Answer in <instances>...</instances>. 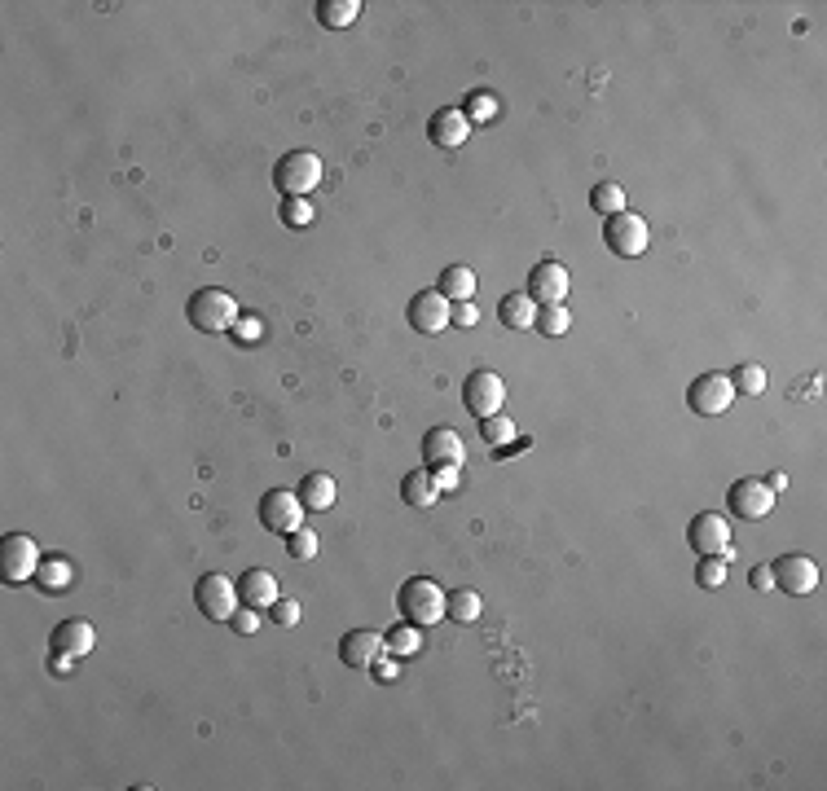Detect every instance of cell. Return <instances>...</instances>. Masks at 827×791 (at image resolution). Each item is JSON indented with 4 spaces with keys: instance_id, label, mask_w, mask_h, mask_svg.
<instances>
[{
    "instance_id": "6da1fadb",
    "label": "cell",
    "mask_w": 827,
    "mask_h": 791,
    "mask_svg": "<svg viewBox=\"0 0 827 791\" xmlns=\"http://www.w3.org/2000/svg\"><path fill=\"white\" fill-rule=\"evenodd\" d=\"M445 603H449V594L432 581V576H410V581L401 585V594H396V611L418 629L440 625V620H445Z\"/></svg>"
},
{
    "instance_id": "7a4b0ae2",
    "label": "cell",
    "mask_w": 827,
    "mask_h": 791,
    "mask_svg": "<svg viewBox=\"0 0 827 791\" xmlns=\"http://www.w3.org/2000/svg\"><path fill=\"white\" fill-rule=\"evenodd\" d=\"M185 317H190L194 330L203 334H225L238 326V299L229 291H220V286H203V291L190 295V304H185Z\"/></svg>"
},
{
    "instance_id": "3957f363",
    "label": "cell",
    "mask_w": 827,
    "mask_h": 791,
    "mask_svg": "<svg viewBox=\"0 0 827 791\" xmlns=\"http://www.w3.org/2000/svg\"><path fill=\"white\" fill-rule=\"evenodd\" d=\"M326 167L313 150H286L278 163H273V185L282 189V198H308L317 185H322Z\"/></svg>"
},
{
    "instance_id": "277c9868",
    "label": "cell",
    "mask_w": 827,
    "mask_h": 791,
    "mask_svg": "<svg viewBox=\"0 0 827 791\" xmlns=\"http://www.w3.org/2000/svg\"><path fill=\"white\" fill-rule=\"evenodd\" d=\"M40 559H44L40 545H36V537H27V532H9V537L0 541V576H5V585L36 581Z\"/></svg>"
},
{
    "instance_id": "5b68a950",
    "label": "cell",
    "mask_w": 827,
    "mask_h": 791,
    "mask_svg": "<svg viewBox=\"0 0 827 791\" xmlns=\"http://www.w3.org/2000/svg\"><path fill=\"white\" fill-rule=\"evenodd\" d=\"M603 242H608L612 255H621V260H634V255L647 251V242H652V229H647V220L638 216V211H616V216L603 220Z\"/></svg>"
},
{
    "instance_id": "8992f818",
    "label": "cell",
    "mask_w": 827,
    "mask_h": 791,
    "mask_svg": "<svg viewBox=\"0 0 827 791\" xmlns=\"http://www.w3.org/2000/svg\"><path fill=\"white\" fill-rule=\"evenodd\" d=\"M462 405H467L471 418H489V414H502L506 405V383L498 370H471L467 383H462Z\"/></svg>"
},
{
    "instance_id": "52a82bcc",
    "label": "cell",
    "mask_w": 827,
    "mask_h": 791,
    "mask_svg": "<svg viewBox=\"0 0 827 791\" xmlns=\"http://www.w3.org/2000/svg\"><path fill=\"white\" fill-rule=\"evenodd\" d=\"M304 501L291 488H273V493L260 497V523L273 532V537H291L295 528H304Z\"/></svg>"
},
{
    "instance_id": "ba28073f",
    "label": "cell",
    "mask_w": 827,
    "mask_h": 791,
    "mask_svg": "<svg viewBox=\"0 0 827 791\" xmlns=\"http://www.w3.org/2000/svg\"><path fill=\"white\" fill-rule=\"evenodd\" d=\"M726 501H731L735 519L757 523V519H766L770 510H775V488H770L766 479H757V475H744V479H735V484L726 488Z\"/></svg>"
},
{
    "instance_id": "9c48e42d",
    "label": "cell",
    "mask_w": 827,
    "mask_h": 791,
    "mask_svg": "<svg viewBox=\"0 0 827 791\" xmlns=\"http://www.w3.org/2000/svg\"><path fill=\"white\" fill-rule=\"evenodd\" d=\"M770 576H775V585L792 598H806L819 589V563H814L810 554H779V559L770 563Z\"/></svg>"
},
{
    "instance_id": "30bf717a",
    "label": "cell",
    "mask_w": 827,
    "mask_h": 791,
    "mask_svg": "<svg viewBox=\"0 0 827 791\" xmlns=\"http://www.w3.org/2000/svg\"><path fill=\"white\" fill-rule=\"evenodd\" d=\"M731 400H735V387H731V374H700L696 383L687 387V405L696 409L700 418H718L731 409Z\"/></svg>"
},
{
    "instance_id": "8fae6325",
    "label": "cell",
    "mask_w": 827,
    "mask_h": 791,
    "mask_svg": "<svg viewBox=\"0 0 827 791\" xmlns=\"http://www.w3.org/2000/svg\"><path fill=\"white\" fill-rule=\"evenodd\" d=\"M687 541L696 554H722V559H735V545H731V523L718 510H704V515L691 519Z\"/></svg>"
},
{
    "instance_id": "7c38bea8",
    "label": "cell",
    "mask_w": 827,
    "mask_h": 791,
    "mask_svg": "<svg viewBox=\"0 0 827 791\" xmlns=\"http://www.w3.org/2000/svg\"><path fill=\"white\" fill-rule=\"evenodd\" d=\"M194 603L203 607L207 620H229V616H234V611L242 607V603H238V585L229 581L225 572H207L203 581L194 585Z\"/></svg>"
},
{
    "instance_id": "4fadbf2b",
    "label": "cell",
    "mask_w": 827,
    "mask_h": 791,
    "mask_svg": "<svg viewBox=\"0 0 827 791\" xmlns=\"http://www.w3.org/2000/svg\"><path fill=\"white\" fill-rule=\"evenodd\" d=\"M568 286H572V277H568L564 264H559V260H537L533 273H528V282H524V291L533 295L537 308H550V304H564Z\"/></svg>"
},
{
    "instance_id": "5bb4252c",
    "label": "cell",
    "mask_w": 827,
    "mask_h": 791,
    "mask_svg": "<svg viewBox=\"0 0 827 791\" xmlns=\"http://www.w3.org/2000/svg\"><path fill=\"white\" fill-rule=\"evenodd\" d=\"M467 462V440L454 427H432L423 436V466L427 471H445V466H462Z\"/></svg>"
},
{
    "instance_id": "9a60e30c",
    "label": "cell",
    "mask_w": 827,
    "mask_h": 791,
    "mask_svg": "<svg viewBox=\"0 0 827 791\" xmlns=\"http://www.w3.org/2000/svg\"><path fill=\"white\" fill-rule=\"evenodd\" d=\"M410 326L418 334H440L454 326V304H449L440 291H418L410 299Z\"/></svg>"
},
{
    "instance_id": "2e32d148",
    "label": "cell",
    "mask_w": 827,
    "mask_h": 791,
    "mask_svg": "<svg viewBox=\"0 0 827 791\" xmlns=\"http://www.w3.org/2000/svg\"><path fill=\"white\" fill-rule=\"evenodd\" d=\"M427 137H432L436 150H462L467 146V137H471V119L462 115L458 106H445V110H436V115L427 119Z\"/></svg>"
},
{
    "instance_id": "e0dca14e",
    "label": "cell",
    "mask_w": 827,
    "mask_h": 791,
    "mask_svg": "<svg viewBox=\"0 0 827 791\" xmlns=\"http://www.w3.org/2000/svg\"><path fill=\"white\" fill-rule=\"evenodd\" d=\"M383 655H388V646H383V633H374V629H352V633H344V642H339V660L348 668H370V664H379Z\"/></svg>"
},
{
    "instance_id": "ac0fdd59",
    "label": "cell",
    "mask_w": 827,
    "mask_h": 791,
    "mask_svg": "<svg viewBox=\"0 0 827 791\" xmlns=\"http://www.w3.org/2000/svg\"><path fill=\"white\" fill-rule=\"evenodd\" d=\"M238 603L242 607H256V611H269L278 603V576L269 567H251V572L238 576Z\"/></svg>"
},
{
    "instance_id": "d6986e66",
    "label": "cell",
    "mask_w": 827,
    "mask_h": 791,
    "mask_svg": "<svg viewBox=\"0 0 827 791\" xmlns=\"http://www.w3.org/2000/svg\"><path fill=\"white\" fill-rule=\"evenodd\" d=\"M53 651H66V655H88L97 642V629L88 625V620H62V625H53L49 633Z\"/></svg>"
},
{
    "instance_id": "ffe728a7",
    "label": "cell",
    "mask_w": 827,
    "mask_h": 791,
    "mask_svg": "<svg viewBox=\"0 0 827 791\" xmlns=\"http://www.w3.org/2000/svg\"><path fill=\"white\" fill-rule=\"evenodd\" d=\"M31 585H36L40 594L58 598V594H66V589L75 585V563L62 559V554H49V559H40V572H36V581H31Z\"/></svg>"
},
{
    "instance_id": "44dd1931",
    "label": "cell",
    "mask_w": 827,
    "mask_h": 791,
    "mask_svg": "<svg viewBox=\"0 0 827 791\" xmlns=\"http://www.w3.org/2000/svg\"><path fill=\"white\" fill-rule=\"evenodd\" d=\"M498 321L506 330H533L537 326V304H533V295L528 291H511V295H502V304H498Z\"/></svg>"
},
{
    "instance_id": "7402d4cb",
    "label": "cell",
    "mask_w": 827,
    "mask_h": 791,
    "mask_svg": "<svg viewBox=\"0 0 827 791\" xmlns=\"http://www.w3.org/2000/svg\"><path fill=\"white\" fill-rule=\"evenodd\" d=\"M295 493H300V501L308 510H330V506H335V497H339V488H335V479H330L326 471H308Z\"/></svg>"
},
{
    "instance_id": "603a6c76",
    "label": "cell",
    "mask_w": 827,
    "mask_h": 791,
    "mask_svg": "<svg viewBox=\"0 0 827 791\" xmlns=\"http://www.w3.org/2000/svg\"><path fill=\"white\" fill-rule=\"evenodd\" d=\"M401 501L405 506H418V510H427V506H436L440 493H436V479L427 466H418V471H410L401 479Z\"/></svg>"
},
{
    "instance_id": "cb8c5ba5",
    "label": "cell",
    "mask_w": 827,
    "mask_h": 791,
    "mask_svg": "<svg viewBox=\"0 0 827 791\" xmlns=\"http://www.w3.org/2000/svg\"><path fill=\"white\" fill-rule=\"evenodd\" d=\"M440 295L449 299V304H467L471 295H476V273L467 269V264H449L445 273H440Z\"/></svg>"
},
{
    "instance_id": "d4e9b609",
    "label": "cell",
    "mask_w": 827,
    "mask_h": 791,
    "mask_svg": "<svg viewBox=\"0 0 827 791\" xmlns=\"http://www.w3.org/2000/svg\"><path fill=\"white\" fill-rule=\"evenodd\" d=\"M361 18V0H317V22L330 31H344Z\"/></svg>"
},
{
    "instance_id": "484cf974",
    "label": "cell",
    "mask_w": 827,
    "mask_h": 791,
    "mask_svg": "<svg viewBox=\"0 0 827 791\" xmlns=\"http://www.w3.org/2000/svg\"><path fill=\"white\" fill-rule=\"evenodd\" d=\"M484 611V598L476 589H449V603H445V616L458 620V625H476Z\"/></svg>"
},
{
    "instance_id": "4316f807",
    "label": "cell",
    "mask_w": 827,
    "mask_h": 791,
    "mask_svg": "<svg viewBox=\"0 0 827 791\" xmlns=\"http://www.w3.org/2000/svg\"><path fill=\"white\" fill-rule=\"evenodd\" d=\"M480 440L489 444V449L506 453L515 440H520V431H515V422L506 418V414H489V418H480Z\"/></svg>"
},
{
    "instance_id": "83f0119b",
    "label": "cell",
    "mask_w": 827,
    "mask_h": 791,
    "mask_svg": "<svg viewBox=\"0 0 827 791\" xmlns=\"http://www.w3.org/2000/svg\"><path fill=\"white\" fill-rule=\"evenodd\" d=\"M383 646H388L392 660H405V655H418V646H423V633H418V625H410V620H401L396 629L383 633Z\"/></svg>"
},
{
    "instance_id": "f1b7e54d",
    "label": "cell",
    "mask_w": 827,
    "mask_h": 791,
    "mask_svg": "<svg viewBox=\"0 0 827 791\" xmlns=\"http://www.w3.org/2000/svg\"><path fill=\"white\" fill-rule=\"evenodd\" d=\"M731 387H735V396H762V392H766V370H762V365H757V361L735 365Z\"/></svg>"
},
{
    "instance_id": "f546056e",
    "label": "cell",
    "mask_w": 827,
    "mask_h": 791,
    "mask_svg": "<svg viewBox=\"0 0 827 791\" xmlns=\"http://www.w3.org/2000/svg\"><path fill=\"white\" fill-rule=\"evenodd\" d=\"M590 207L599 211L603 220L616 216V211H625V185H616V181H603V185H594V194H590Z\"/></svg>"
},
{
    "instance_id": "4dcf8cb0",
    "label": "cell",
    "mask_w": 827,
    "mask_h": 791,
    "mask_svg": "<svg viewBox=\"0 0 827 791\" xmlns=\"http://www.w3.org/2000/svg\"><path fill=\"white\" fill-rule=\"evenodd\" d=\"M498 97L493 93H484V88H476V93L467 97V106H462V115L471 119V124H493V119H498Z\"/></svg>"
},
{
    "instance_id": "1f68e13d",
    "label": "cell",
    "mask_w": 827,
    "mask_h": 791,
    "mask_svg": "<svg viewBox=\"0 0 827 791\" xmlns=\"http://www.w3.org/2000/svg\"><path fill=\"white\" fill-rule=\"evenodd\" d=\"M726 572H731V559H722V554H700V563H696V585L718 589V585L726 581Z\"/></svg>"
},
{
    "instance_id": "d6a6232c",
    "label": "cell",
    "mask_w": 827,
    "mask_h": 791,
    "mask_svg": "<svg viewBox=\"0 0 827 791\" xmlns=\"http://www.w3.org/2000/svg\"><path fill=\"white\" fill-rule=\"evenodd\" d=\"M533 330L550 334V339H559V334H568V330H572V317H568V308H564V304L537 308V326H533Z\"/></svg>"
},
{
    "instance_id": "836d02e7",
    "label": "cell",
    "mask_w": 827,
    "mask_h": 791,
    "mask_svg": "<svg viewBox=\"0 0 827 791\" xmlns=\"http://www.w3.org/2000/svg\"><path fill=\"white\" fill-rule=\"evenodd\" d=\"M313 203L308 198H282V225L286 229H308L313 225Z\"/></svg>"
},
{
    "instance_id": "e575fe53",
    "label": "cell",
    "mask_w": 827,
    "mask_h": 791,
    "mask_svg": "<svg viewBox=\"0 0 827 791\" xmlns=\"http://www.w3.org/2000/svg\"><path fill=\"white\" fill-rule=\"evenodd\" d=\"M286 554H291L295 563H308L317 554V532L313 528H295L291 537H286Z\"/></svg>"
},
{
    "instance_id": "d590c367",
    "label": "cell",
    "mask_w": 827,
    "mask_h": 791,
    "mask_svg": "<svg viewBox=\"0 0 827 791\" xmlns=\"http://www.w3.org/2000/svg\"><path fill=\"white\" fill-rule=\"evenodd\" d=\"M229 625H234V633H242V638H251V633H260L264 616H260L256 607H238L234 616H229Z\"/></svg>"
},
{
    "instance_id": "8d00e7d4",
    "label": "cell",
    "mask_w": 827,
    "mask_h": 791,
    "mask_svg": "<svg viewBox=\"0 0 827 791\" xmlns=\"http://www.w3.org/2000/svg\"><path fill=\"white\" fill-rule=\"evenodd\" d=\"M269 616H273V625L291 629V625H300V603H295V598H278V603L269 607Z\"/></svg>"
},
{
    "instance_id": "74e56055",
    "label": "cell",
    "mask_w": 827,
    "mask_h": 791,
    "mask_svg": "<svg viewBox=\"0 0 827 791\" xmlns=\"http://www.w3.org/2000/svg\"><path fill=\"white\" fill-rule=\"evenodd\" d=\"M234 339H242V343H260V339H264V321H260V317H251V313H242V317H238V326H234Z\"/></svg>"
},
{
    "instance_id": "f35d334b",
    "label": "cell",
    "mask_w": 827,
    "mask_h": 791,
    "mask_svg": "<svg viewBox=\"0 0 827 791\" xmlns=\"http://www.w3.org/2000/svg\"><path fill=\"white\" fill-rule=\"evenodd\" d=\"M436 479V493H454V488L462 484V466H445V471H432Z\"/></svg>"
},
{
    "instance_id": "ab89813d",
    "label": "cell",
    "mask_w": 827,
    "mask_h": 791,
    "mask_svg": "<svg viewBox=\"0 0 827 791\" xmlns=\"http://www.w3.org/2000/svg\"><path fill=\"white\" fill-rule=\"evenodd\" d=\"M476 321H480V317H476V304H471V299H467V304H454V326H458V330H471Z\"/></svg>"
},
{
    "instance_id": "60d3db41",
    "label": "cell",
    "mask_w": 827,
    "mask_h": 791,
    "mask_svg": "<svg viewBox=\"0 0 827 791\" xmlns=\"http://www.w3.org/2000/svg\"><path fill=\"white\" fill-rule=\"evenodd\" d=\"M748 585L753 589H775V576H770V563H757L753 576H748Z\"/></svg>"
},
{
    "instance_id": "b9f144b4",
    "label": "cell",
    "mask_w": 827,
    "mask_h": 791,
    "mask_svg": "<svg viewBox=\"0 0 827 791\" xmlns=\"http://www.w3.org/2000/svg\"><path fill=\"white\" fill-rule=\"evenodd\" d=\"M71 660H75V655H66V651H53L49 668H53V673H58V677H66V673H71Z\"/></svg>"
},
{
    "instance_id": "7bdbcfd3",
    "label": "cell",
    "mask_w": 827,
    "mask_h": 791,
    "mask_svg": "<svg viewBox=\"0 0 827 791\" xmlns=\"http://www.w3.org/2000/svg\"><path fill=\"white\" fill-rule=\"evenodd\" d=\"M370 673L379 677V682H396V664H392V660H379V664H370Z\"/></svg>"
}]
</instances>
